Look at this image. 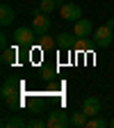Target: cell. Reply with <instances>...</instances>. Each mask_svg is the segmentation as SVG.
<instances>
[{"label":"cell","instance_id":"6","mask_svg":"<svg viewBox=\"0 0 114 128\" xmlns=\"http://www.w3.org/2000/svg\"><path fill=\"white\" fill-rule=\"evenodd\" d=\"M59 14H62V18L64 21H78V18H82V7L75 5V2H62L59 5Z\"/></svg>","mask_w":114,"mask_h":128},{"label":"cell","instance_id":"2","mask_svg":"<svg viewBox=\"0 0 114 128\" xmlns=\"http://www.w3.org/2000/svg\"><path fill=\"white\" fill-rule=\"evenodd\" d=\"M32 30H34L37 34H46V32L50 30V14H43L39 7L32 9Z\"/></svg>","mask_w":114,"mask_h":128},{"label":"cell","instance_id":"9","mask_svg":"<svg viewBox=\"0 0 114 128\" xmlns=\"http://www.w3.org/2000/svg\"><path fill=\"white\" fill-rule=\"evenodd\" d=\"M55 39H57V46L62 48V50H71V46L78 41L75 32H62V34H57Z\"/></svg>","mask_w":114,"mask_h":128},{"label":"cell","instance_id":"3","mask_svg":"<svg viewBox=\"0 0 114 128\" xmlns=\"http://www.w3.org/2000/svg\"><path fill=\"white\" fill-rule=\"evenodd\" d=\"M112 41H114V28H110L107 23L94 30V44H96V48H107Z\"/></svg>","mask_w":114,"mask_h":128},{"label":"cell","instance_id":"11","mask_svg":"<svg viewBox=\"0 0 114 128\" xmlns=\"http://www.w3.org/2000/svg\"><path fill=\"white\" fill-rule=\"evenodd\" d=\"M87 121H89V114L82 110V112H73L71 114V126H75V128H82V126H87Z\"/></svg>","mask_w":114,"mask_h":128},{"label":"cell","instance_id":"7","mask_svg":"<svg viewBox=\"0 0 114 128\" xmlns=\"http://www.w3.org/2000/svg\"><path fill=\"white\" fill-rule=\"evenodd\" d=\"M73 32H75V37H78V39H87L89 34H94V23H91L89 18H78Z\"/></svg>","mask_w":114,"mask_h":128},{"label":"cell","instance_id":"5","mask_svg":"<svg viewBox=\"0 0 114 128\" xmlns=\"http://www.w3.org/2000/svg\"><path fill=\"white\" fill-rule=\"evenodd\" d=\"M34 34H37V32L32 30V28L21 25V28H16V30H14V44H16V46H32V41H34Z\"/></svg>","mask_w":114,"mask_h":128},{"label":"cell","instance_id":"18","mask_svg":"<svg viewBox=\"0 0 114 128\" xmlns=\"http://www.w3.org/2000/svg\"><path fill=\"white\" fill-rule=\"evenodd\" d=\"M7 41H9V37L2 32V34H0V46H2V48H7Z\"/></svg>","mask_w":114,"mask_h":128},{"label":"cell","instance_id":"12","mask_svg":"<svg viewBox=\"0 0 114 128\" xmlns=\"http://www.w3.org/2000/svg\"><path fill=\"white\" fill-rule=\"evenodd\" d=\"M16 62V46L14 48H2V64H5V66H11V64Z\"/></svg>","mask_w":114,"mask_h":128},{"label":"cell","instance_id":"4","mask_svg":"<svg viewBox=\"0 0 114 128\" xmlns=\"http://www.w3.org/2000/svg\"><path fill=\"white\" fill-rule=\"evenodd\" d=\"M46 121L50 128H66V126H71V114L66 110H53Z\"/></svg>","mask_w":114,"mask_h":128},{"label":"cell","instance_id":"16","mask_svg":"<svg viewBox=\"0 0 114 128\" xmlns=\"http://www.w3.org/2000/svg\"><path fill=\"white\" fill-rule=\"evenodd\" d=\"M5 126H9V128H21V126H27V121H23L21 117H11V119H5Z\"/></svg>","mask_w":114,"mask_h":128},{"label":"cell","instance_id":"15","mask_svg":"<svg viewBox=\"0 0 114 128\" xmlns=\"http://www.w3.org/2000/svg\"><path fill=\"white\" fill-rule=\"evenodd\" d=\"M105 126H107V121H105L103 117H98V114L87 121V128H105Z\"/></svg>","mask_w":114,"mask_h":128},{"label":"cell","instance_id":"10","mask_svg":"<svg viewBox=\"0 0 114 128\" xmlns=\"http://www.w3.org/2000/svg\"><path fill=\"white\" fill-rule=\"evenodd\" d=\"M0 23H2V28H7V25L14 23V9H11L7 2L0 5Z\"/></svg>","mask_w":114,"mask_h":128},{"label":"cell","instance_id":"14","mask_svg":"<svg viewBox=\"0 0 114 128\" xmlns=\"http://www.w3.org/2000/svg\"><path fill=\"white\" fill-rule=\"evenodd\" d=\"M57 7H59V0H41V2H39V9L43 14H53Z\"/></svg>","mask_w":114,"mask_h":128},{"label":"cell","instance_id":"1","mask_svg":"<svg viewBox=\"0 0 114 128\" xmlns=\"http://www.w3.org/2000/svg\"><path fill=\"white\" fill-rule=\"evenodd\" d=\"M21 80H14V78H7L2 87H0V96L2 101L9 105V108H18V98H21Z\"/></svg>","mask_w":114,"mask_h":128},{"label":"cell","instance_id":"8","mask_svg":"<svg viewBox=\"0 0 114 128\" xmlns=\"http://www.w3.org/2000/svg\"><path fill=\"white\" fill-rule=\"evenodd\" d=\"M82 110L87 112L89 117L101 114V110H103V105H101V98H96V96H87V98H85V103H82Z\"/></svg>","mask_w":114,"mask_h":128},{"label":"cell","instance_id":"13","mask_svg":"<svg viewBox=\"0 0 114 128\" xmlns=\"http://www.w3.org/2000/svg\"><path fill=\"white\" fill-rule=\"evenodd\" d=\"M55 46H57V39L48 37V34H39V48H43V50H53Z\"/></svg>","mask_w":114,"mask_h":128},{"label":"cell","instance_id":"17","mask_svg":"<svg viewBox=\"0 0 114 128\" xmlns=\"http://www.w3.org/2000/svg\"><path fill=\"white\" fill-rule=\"evenodd\" d=\"M27 126L30 128H43V126H48V121H43V119H30Z\"/></svg>","mask_w":114,"mask_h":128},{"label":"cell","instance_id":"19","mask_svg":"<svg viewBox=\"0 0 114 128\" xmlns=\"http://www.w3.org/2000/svg\"><path fill=\"white\" fill-rule=\"evenodd\" d=\"M110 126H112V128H114V119H112V121H110Z\"/></svg>","mask_w":114,"mask_h":128}]
</instances>
